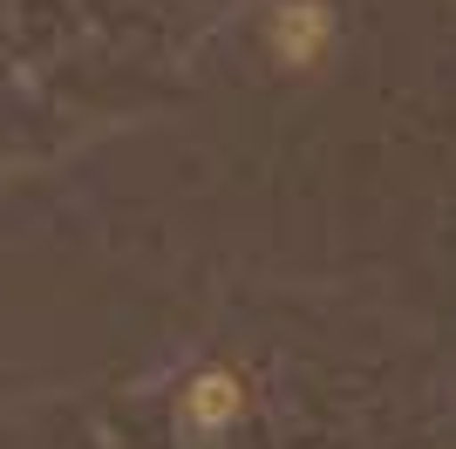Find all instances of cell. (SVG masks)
<instances>
[{
	"instance_id": "2",
	"label": "cell",
	"mask_w": 456,
	"mask_h": 449,
	"mask_svg": "<svg viewBox=\"0 0 456 449\" xmlns=\"http://www.w3.org/2000/svg\"><path fill=\"white\" fill-rule=\"evenodd\" d=\"M239 409H246V388H239V374L211 368L191 381L184 395V422H198V429H225V422H239Z\"/></svg>"
},
{
	"instance_id": "1",
	"label": "cell",
	"mask_w": 456,
	"mask_h": 449,
	"mask_svg": "<svg viewBox=\"0 0 456 449\" xmlns=\"http://www.w3.org/2000/svg\"><path fill=\"white\" fill-rule=\"evenodd\" d=\"M327 7L321 0H280L266 20V48L286 61V69H314V61L327 55Z\"/></svg>"
}]
</instances>
